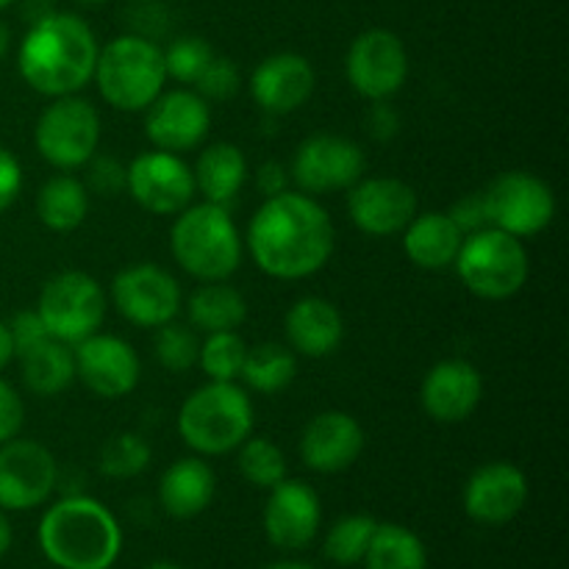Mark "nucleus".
<instances>
[{
    "instance_id": "9d476101",
    "label": "nucleus",
    "mask_w": 569,
    "mask_h": 569,
    "mask_svg": "<svg viewBox=\"0 0 569 569\" xmlns=\"http://www.w3.org/2000/svg\"><path fill=\"white\" fill-rule=\"evenodd\" d=\"M489 226L517 239L537 237L553 222V189L531 172H506L483 192Z\"/></svg>"
},
{
    "instance_id": "c03bdc74",
    "label": "nucleus",
    "mask_w": 569,
    "mask_h": 569,
    "mask_svg": "<svg viewBox=\"0 0 569 569\" xmlns=\"http://www.w3.org/2000/svg\"><path fill=\"white\" fill-rule=\"evenodd\" d=\"M22 189V167L14 153L0 148V211L9 209Z\"/></svg>"
},
{
    "instance_id": "e433bc0d",
    "label": "nucleus",
    "mask_w": 569,
    "mask_h": 569,
    "mask_svg": "<svg viewBox=\"0 0 569 569\" xmlns=\"http://www.w3.org/2000/svg\"><path fill=\"white\" fill-rule=\"evenodd\" d=\"M156 359L164 370L170 372H187L198 365L200 342L194 337V331L181 322H164L161 328H156Z\"/></svg>"
},
{
    "instance_id": "6e6d98bb",
    "label": "nucleus",
    "mask_w": 569,
    "mask_h": 569,
    "mask_svg": "<svg viewBox=\"0 0 569 569\" xmlns=\"http://www.w3.org/2000/svg\"><path fill=\"white\" fill-rule=\"evenodd\" d=\"M144 3H150V0H144Z\"/></svg>"
},
{
    "instance_id": "a211bd4d",
    "label": "nucleus",
    "mask_w": 569,
    "mask_h": 569,
    "mask_svg": "<svg viewBox=\"0 0 569 569\" xmlns=\"http://www.w3.org/2000/svg\"><path fill=\"white\" fill-rule=\"evenodd\" d=\"M348 214L370 237H392L417 214V192L400 178L356 181L348 194Z\"/></svg>"
},
{
    "instance_id": "79ce46f5",
    "label": "nucleus",
    "mask_w": 569,
    "mask_h": 569,
    "mask_svg": "<svg viewBox=\"0 0 569 569\" xmlns=\"http://www.w3.org/2000/svg\"><path fill=\"white\" fill-rule=\"evenodd\" d=\"M9 331H11V342H14V356L26 353V350L37 348L39 342L50 339L48 328H44V322L39 320L37 311H20V315L9 322Z\"/></svg>"
},
{
    "instance_id": "6e6552de",
    "label": "nucleus",
    "mask_w": 569,
    "mask_h": 569,
    "mask_svg": "<svg viewBox=\"0 0 569 569\" xmlns=\"http://www.w3.org/2000/svg\"><path fill=\"white\" fill-rule=\"evenodd\" d=\"M37 315L50 337L64 345H76L98 333V328L103 326L106 292L87 272H59L42 287Z\"/></svg>"
},
{
    "instance_id": "2eb2a0df",
    "label": "nucleus",
    "mask_w": 569,
    "mask_h": 569,
    "mask_svg": "<svg viewBox=\"0 0 569 569\" xmlns=\"http://www.w3.org/2000/svg\"><path fill=\"white\" fill-rule=\"evenodd\" d=\"M126 189L144 211L159 217L181 214L194 194L192 170L178 153L148 150L128 167Z\"/></svg>"
},
{
    "instance_id": "603ef678",
    "label": "nucleus",
    "mask_w": 569,
    "mask_h": 569,
    "mask_svg": "<svg viewBox=\"0 0 569 569\" xmlns=\"http://www.w3.org/2000/svg\"><path fill=\"white\" fill-rule=\"evenodd\" d=\"M144 569H183V567L181 565H172V561H153V565L144 567Z\"/></svg>"
},
{
    "instance_id": "4468645a",
    "label": "nucleus",
    "mask_w": 569,
    "mask_h": 569,
    "mask_svg": "<svg viewBox=\"0 0 569 569\" xmlns=\"http://www.w3.org/2000/svg\"><path fill=\"white\" fill-rule=\"evenodd\" d=\"M111 300L128 322L161 328L181 311V287L159 264H131L111 281Z\"/></svg>"
},
{
    "instance_id": "3c124183",
    "label": "nucleus",
    "mask_w": 569,
    "mask_h": 569,
    "mask_svg": "<svg viewBox=\"0 0 569 569\" xmlns=\"http://www.w3.org/2000/svg\"><path fill=\"white\" fill-rule=\"evenodd\" d=\"M267 569H315V567L300 565V561H278V565H272V567H267Z\"/></svg>"
},
{
    "instance_id": "5701e85b",
    "label": "nucleus",
    "mask_w": 569,
    "mask_h": 569,
    "mask_svg": "<svg viewBox=\"0 0 569 569\" xmlns=\"http://www.w3.org/2000/svg\"><path fill=\"white\" fill-rule=\"evenodd\" d=\"M315 67L300 53L267 56L250 76V94L267 114H292L315 92Z\"/></svg>"
},
{
    "instance_id": "b1692460",
    "label": "nucleus",
    "mask_w": 569,
    "mask_h": 569,
    "mask_svg": "<svg viewBox=\"0 0 569 569\" xmlns=\"http://www.w3.org/2000/svg\"><path fill=\"white\" fill-rule=\"evenodd\" d=\"M287 339L295 353L306 359H326L342 345V311L322 298H303L289 309Z\"/></svg>"
},
{
    "instance_id": "c756f323",
    "label": "nucleus",
    "mask_w": 569,
    "mask_h": 569,
    "mask_svg": "<svg viewBox=\"0 0 569 569\" xmlns=\"http://www.w3.org/2000/svg\"><path fill=\"white\" fill-rule=\"evenodd\" d=\"M89 194L78 178L56 176L42 187L37 198V214L44 228L56 233H70L87 220Z\"/></svg>"
},
{
    "instance_id": "7ed1b4c3",
    "label": "nucleus",
    "mask_w": 569,
    "mask_h": 569,
    "mask_svg": "<svg viewBox=\"0 0 569 569\" xmlns=\"http://www.w3.org/2000/svg\"><path fill=\"white\" fill-rule=\"evenodd\" d=\"M39 548L59 569H111L122 550L120 522L94 498L72 495L44 511Z\"/></svg>"
},
{
    "instance_id": "1a4fd4ad",
    "label": "nucleus",
    "mask_w": 569,
    "mask_h": 569,
    "mask_svg": "<svg viewBox=\"0 0 569 569\" xmlns=\"http://www.w3.org/2000/svg\"><path fill=\"white\" fill-rule=\"evenodd\" d=\"M42 159L59 170L83 167L100 144V117L89 100L64 94L42 111L33 131Z\"/></svg>"
},
{
    "instance_id": "72a5a7b5",
    "label": "nucleus",
    "mask_w": 569,
    "mask_h": 569,
    "mask_svg": "<svg viewBox=\"0 0 569 569\" xmlns=\"http://www.w3.org/2000/svg\"><path fill=\"white\" fill-rule=\"evenodd\" d=\"M378 522L370 515H350L333 522L326 537V556L339 567H353L365 559Z\"/></svg>"
},
{
    "instance_id": "f257e3e1",
    "label": "nucleus",
    "mask_w": 569,
    "mask_h": 569,
    "mask_svg": "<svg viewBox=\"0 0 569 569\" xmlns=\"http://www.w3.org/2000/svg\"><path fill=\"white\" fill-rule=\"evenodd\" d=\"M333 222L311 194L281 192L259 206L248 226V248L261 272L298 281L320 272L333 253Z\"/></svg>"
},
{
    "instance_id": "8fccbe9b",
    "label": "nucleus",
    "mask_w": 569,
    "mask_h": 569,
    "mask_svg": "<svg viewBox=\"0 0 569 569\" xmlns=\"http://www.w3.org/2000/svg\"><path fill=\"white\" fill-rule=\"evenodd\" d=\"M9 39H11L9 28H6V22L0 20V59H3V56H6V50H9Z\"/></svg>"
},
{
    "instance_id": "412c9836",
    "label": "nucleus",
    "mask_w": 569,
    "mask_h": 569,
    "mask_svg": "<svg viewBox=\"0 0 569 569\" xmlns=\"http://www.w3.org/2000/svg\"><path fill=\"white\" fill-rule=\"evenodd\" d=\"M365 450V428L345 411H322L311 417L300 437V459L315 472H342L359 461Z\"/></svg>"
},
{
    "instance_id": "f8f14e48",
    "label": "nucleus",
    "mask_w": 569,
    "mask_h": 569,
    "mask_svg": "<svg viewBox=\"0 0 569 569\" xmlns=\"http://www.w3.org/2000/svg\"><path fill=\"white\" fill-rule=\"evenodd\" d=\"M348 81L361 98L387 100L406 83L409 56L403 42L387 28H370L353 39L345 59Z\"/></svg>"
},
{
    "instance_id": "6ab92c4d",
    "label": "nucleus",
    "mask_w": 569,
    "mask_h": 569,
    "mask_svg": "<svg viewBox=\"0 0 569 569\" xmlns=\"http://www.w3.org/2000/svg\"><path fill=\"white\" fill-rule=\"evenodd\" d=\"M528 503V478L509 461L478 467L465 487V511L481 526H506Z\"/></svg>"
},
{
    "instance_id": "f704fd0d",
    "label": "nucleus",
    "mask_w": 569,
    "mask_h": 569,
    "mask_svg": "<svg viewBox=\"0 0 569 569\" xmlns=\"http://www.w3.org/2000/svg\"><path fill=\"white\" fill-rule=\"evenodd\" d=\"M150 456H153L150 445L139 433H114L100 448L98 467L103 476L114 478V481H126V478H137L139 472L148 470Z\"/></svg>"
},
{
    "instance_id": "9b49d317",
    "label": "nucleus",
    "mask_w": 569,
    "mask_h": 569,
    "mask_svg": "<svg viewBox=\"0 0 569 569\" xmlns=\"http://www.w3.org/2000/svg\"><path fill=\"white\" fill-rule=\"evenodd\" d=\"M56 481L59 465L44 445L17 437L0 445V509H37L53 495Z\"/></svg>"
},
{
    "instance_id": "f3484780",
    "label": "nucleus",
    "mask_w": 569,
    "mask_h": 569,
    "mask_svg": "<svg viewBox=\"0 0 569 569\" xmlns=\"http://www.w3.org/2000/svg\"><path fill=\"white\" fill-rule=\"evenodd\" d=\"M144 111V133L156 150L167 153H187L198 148L211 126L209 100L192 89L161 92Z\"/></svg>"
},
{
    "instance_id": "ea45409f",
    "label": "nucleus",
    "mask_w": 569,
    "mask_h": 569,
    "mask_svg": "<svg viewBox=\"0 0 569 569\" xmlns=\"http://www.w3.org/2000/svg\"><path fill=\"white\" fill-rule=\"evenodd\" d=\"M89 164V187L98 194H106V198H114L126 189L128 167H122L114 156H92L87 161Z\"/></svg>"
},
{
    "instance_id": "a18cd8bd",
    "label": "nucleus",
    "mask_w": 569,
    "mask_h": 569,
    "mask_svg": "<svg viewBox=\"0 0 569 569\" xmlns=\"http://www.w3.org/2000/svg\"><path fill=\"white\" fill-rule=\"evenodd\" d=\"M378 106H372V111H370V128H372V133H376L378 139H392L395 133H398V114H395L392 109H389L387 103H383V100H376Z\"/></svg>"
},
{
    "instance_id": "49530a36",
    "label": "nucleus",
    "mask_w": 569,
    "mask_h": 569,
    "mask_svg": "<svg viewBox=\"0 0 569 569\" xmlns=\"http://www.w3.org/2000/svg\"><path fill=\"white\" fill-rule=\"evenodd\" d=\"M259 189L267 194V198L287 192V170H283L278 161H267V164L259 170Z\"/></svg>"
},
{
    "instance_id": "423d86ee",
    "label": "nucleus",
    "mask_w": 569,
    "mask_h": 569,
    "mask_svg": "<svg viewBox=\"0 0 569 569\" xmlns=\"http://www.w3.org/2000/svg\"><path fill=\"white\" fill-rule=\"evenodd\" d=\"M92 78L109 106L120 111H144L164 92V50L139 33L117 37L98 53Z\"/></svg>"
},
{
    "instance_id": "ddd939ff",
    "label": "nucleus",
    "mask_w": 569,
    "mask_h": 569,
    "mask_svg": "<svg viewBox=\"0 0 569 569\" xmlns=\"http://www.w3.org/2000/svg\"><path fill=\"white\" fill-rule=\"evenodd\" d=\"M365 150L348 137L317 133L306 139L292 159V178L303 192L326 194L350 189L365 176Z\"/></svg>"
},
{
    "instance_id": "09e8293b",
    "label": "nucleus",
    "mask_w": 569,
    "mask_h": 569,
    "mask_svg": "<svg viewBox=\"0 0 569 569\" xmlns=\"http://www.w3.org/2000/svg\"><path fill=\"white\" fill-rule=\"evenodd\" d=\"M11 539H14V531H11V522H9V517H6L3 511H0V559H3V556L9 553Z\"/></svg>"
},
{
    "instance_id": "58836bf2",
    "label": "nucleus",
    "mask_w": 569,
    "mask_h": 569,
    "mask_svg": "<svg viewBox=\"0 0 569 569\" xmlns=\"http://www.w3.org/2000/svg\"><path fill=\"white\" fill-rule=\"evenodd\" d=\"M200 98L206 100H228L239 92V70L226 56H214L203 76L198 78Z\"/></svg>"
},
{
    "instance_id": "c85d7f7f",
    "label": "nucleus",
    "mask_w": 569,
    "mask_h": 569,
    "mask_svg": "<svg viewBox=\"0 0 569 569\" xmlns=\"http://www.w3.org/2000/svg\"><path fill=\"white\" fill-rule=\"evenodd\" d=\"M189 320L198 331H237L248 317V303L242 292L226 281H203L189 295Z\"/></svg>"
},
{
    "instance_id": "bb28decb",
    "label": "nucleus",
    "mask_w": 569,
    "mask_h": 569,
    "mask_svg": "<svg viewBox=\"0 0 569 569\" xmlns=\"http://www.w3.org/2000/svg\"><path fill=\"white\" fill-rule=\"evenodd\" d=\"M194 192L206 198V203L231 206L248 181V159L231 142H214L198 156L194 164Z\"/></svg>"
},
{
    "instance_id": "cd10ccee",
    "label": "nucleus",
    "mask_w": 569,
    "mask_h": 569,
    "mask_svg": "<svg viewBox=\"0 0 569 569\" xmlns=\"http://www.w3.org/2000/svg\"><path fill=\"white\" fill-rule=\"evenodd\" d=\"M17 359L22 365V381L39 398H53V395L64 392L76 381V356H72V348L53 337L20 353Z\"/></svg>"
},
{
    "instance_id": "20e7f679",
    "label": "nucleus",
    "mask_w": 569,
    "mask_h": 569,
    "mask_svg": "<svg viewBox=\"0 0 569 569\" xmlns=\"http://www.w3.org/2000/svg\"><path fill=\"white\" fill-rule=\"evenodd\" d=\"M172 256L198 281H228L242 264V237L231 211L189 203L172 222Z\"/></svg>"
},
{
    "instance_id": "473e14b6",
    "label": "nucleus",
    "mask_w": 569,
    "mask_h": 569,
    "mask_svg": "<svg viewBox=\"0 0 569 569\" xmlns=\"http://www.w3.org/2000/svg\"><path fill=\"white\" fill-rule=\"evenodd\" d=\"M239 472L248 483L259 489H272L287 478V459H283L281 448L264 437L244 439L239 445Z\"/></svg>"
},
{
    "instance_id": "2f4dec72",
    "label": "nucleus",
    "mask_w": 569,
    "mask_h": 569,
    "mask_svg": "<svg viewBox=\"0 0 569 569\" xmlns=\"http://www.w3.org/2000/svg\"><path fill=\"white\" fill-rule=\"evenodd\" d=\"M298 376V356L278 342H264L259 348L248 350L239 378L248 383L253 392L276 395L287 389Z\"/></svg>"
},
{
    "instance_id": "7c9ffc66",
    "label": "nucleus",
    "mask_w": 569,
    "mask_h": 569,
    "mask_svg": "<svg viewBox=\"0 0 569 569\" xmlns=\"http://www.w3.org/2000/svg\"><path fill=\"white\" fill-rule=\"evenodd\" d=\"M365 569H428V553L422 539L406 526L378 522L365 553Z\"/></svg>"
},
{
    "instance_id": "37998d69",
    "label": "nucleus",
    "mask_w": 569,
    "mask_h": 569,
    "mask_svg": "<svg viewBox=\"0 0 569 569\" xmlns=\"http://www.w3.org/2000/svg\"><path fill=\"white\" fill-rule=\"evenodd\" d=\"M450 220L459 226V231L465 233H476L483 231V228H492L489 226V214H487V203H483V192H472L467 198H461L453 209L448 211Z\"/></svg>"
},
{
    "instance_id": "0eeeda50",
    "label": "nucleus",
    "mask_w": 569,
    "mask_h": 569,
    "mask_svg": "<svg viewBox=\"0 0 569 569\" xmlns=\"http://www.w3.org/2000/svg\"><path fill=\"white\" fill-rule=\"evenodd\" d=\"M453 264L461 283L483 300L511 298L526 287L528 272H531L522 239L500 228L467 233Z\"/></svg>"
},
{
    "instance_id": "864d4df0",
    "label": "nucleus",
    "mask_w": 569,
    "mask_h": 569,
    "mask_svg": "<svg viewBox=\"0 0 569 569\" xmlns=\"http://www.w3.org/2000/svg\"><path fill=\"white\" fill-rule=\"evenodd\" d=\"M76 3H81V6H100V3H106V0H76Z\"/></svg>"
},
{
    "instance_id": "aec40b11",
    "label": "nucleus",
    "mask_w": 569,
    "mask_h": 569,
    "mask_svg": "<svg viewBox=\"0 0 569 569\" xmlns=\"http://www.w3.org/2000/svg\"><path fill=\"white\" fill-rule=\"evenodd\" d=\"M322 522V506L315 489L303 481H287L270 489L264 506V533L276 548L300 550L311 545Z\"/></svg>"
},
{
    "instance_id": "dca6fc26",
    "label": "nucleus",
    "mask_w": 569,
    "mask_h": 569,
    "mask_svg": "<svg viewBox=\"0 0 569 569\" xmlns=\"http://www.w3.org/2000/svg\"><path fill=\"white\" fill-rule=\"evenodd\" d=\"M72 356H76V378H81L83 387L98 398H126L137 389L142 376L137 350L126 339L111 333H92L81 339L72 348Z\"/></svg>"
},
{
    "instance_id": "4c0bfd02",
    "label": "nucleus",
    "mask_w": 569,
    "mask_h": 569,
    "mask_svg": "<svg viewBox=\"0 0 569 569\" xmlns=\"http://www.w3.org/2000/svg\"><path fill=\"white\" fill-rule=\"evenodd\" d=\"M214 59V50L200 37H178L170 48L164 50V70L167 76L181 83H198L209 61Z\"/></svg>"
},
{
    "instance_id": "c9c22d12",
    "label": "nucleus",
    "mask_w": 569,
    "mask_h": 569,
    "mask_svg": "<svg viewBox=\"0 0 569 569\" xmlns=\"http://www.w3.org/2000/svg\"><path fill=\"white\" fill-rule=\"evenodd\" d=\"M244 356H248V345L237 331H217L209 333L206 342L200 345L198 365L203 367L211 381H237Z\"/></svg>"
},
{
    "instance_id": "a19ab883",
    "label": "nucleus",
    "mask_w": 569,
    "mask_h": 569,
    "mask_svg": "<svg viewBox=\"0 0 569 569\" xmlns=\"http://www.w3.org/2000/svg\"><path fill=\"white\" fill-rule=\"evenodd\" d=\"M26 422V406L9 381L0 378V445L14 439Z\"/></svg>"
},
{
    "instance_id": "de8ad7c7",
    "label": "nucleus",
    "mask_w": 569,
    "mask_h": 569,
    "mask_svg": "<svg viewBox=\"0 0 569 569\" xmlns=\"http://www.w3.org/2000/svg\"><path fill=\"white\" fill-rule=\"evenodd\" d=\"M14 359V342H11V331L6 322H0V370Z\"/></svg>"
},
{
    "instance_id": "a878e982",
    "label": "nucleus",
    "mask_w": 569,
    "mask_h": 569,
    "mask_svg": "<svg viewBox=\"0 0 569 569\" xmlns=\"http://www.w3.org/2000/svg\"><path fill=\"white\" fill-rule=\"evenodd\" d=\"M461 242H465V233L450 220V214H442V211L415 214V220L403 228L406 256L422 270H445L453 264Z\"/></svg>"
},
{
    "instance_id": "4be33fe9",
    "label": "nucleus",
    "mask_w": 569,
    "mask_h": 569,
    "mask_svg": "<svg viewBox=\"0 0 569 569\" xmlns=\"http://www.w3.org/2000/svg\"><path fill=\"white\" fill-rule=\"evenodd\" d=\"M483 378L465 359H445L422 381V409L437 422H465L481 406Z\"/></svg>"
},
{
    "instance_id": "f03ea898",
    "label": "nucleus",
    "mask_w": 569,
    "mask_h": 569,
    "mask_svg": "<svg viewBox=\"0 0 569 569\" xmlns=\"http://www.w3.org/2000/svg\"><path fill=\"white\" fill-rule=\"evenodd\" d=\"M98 53L92 28L81 17L50 11L26 33L17 61L28 87L48 98H64L92 81Z\"/></svg>"
},
{
    "instance_id": "5fc2aeb1",
    "label": "nucleus",
    "mask_w": 569,
    "mask_h": 569,
    "mask_svg": "<svg viewBox=\"0 0 569 569\" xmlns=\"http://www.w3.org/2000/svg\"><path fill=\"white\" fill-rule=\"evenodd\" d=\"M14 3V0H0V9H6V6H11Z\"/></svg>"
},
{
    "instance_id": "393cba45",
    "label": "nucleus",
    "mask_w": 569,
    "mask_h": 569,
    "mask_svg": "<svg viewBox=\"0 0 569 569\" xmlns=\"http://www.w3.org/2000/svg\"><path fill=\"white\" fill-rule=\"evenodd\" d=\"M217 492L214 470L203 459H178L159 481L161 509L176 520H192L203 515Z\"/></svg>"
},
{
    "instance_id": "39448f33",
    "label": "nucleus",
    "mask_w": 569,
    "mask_h": 569,
    "mask_svg": "<svg viewBox=\"0 0 569 569\" xmlns=\"http://www.w3.org/2000/svg\"><path fill=\"white\" fill-rule=\"evenodd\" d=\"M253 431V403L237 381H209L183 400L178 433L200 456H226Z\"/></svg>"
}]
</instances>
